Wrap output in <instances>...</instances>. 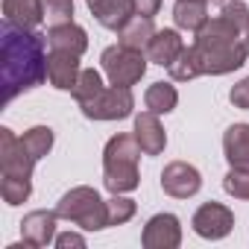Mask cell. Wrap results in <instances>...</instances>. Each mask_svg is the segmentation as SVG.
Here are the masks:
<instances>
[{
	"label": "cell",
	"mask_w": 249,
	"mask_h": 249,
	"mask_svg": "<svg viewBox=\"0 0 249 249\" xmlns=\"http://www.w3.org/2000/svg\"><path fill=\"white\" fill-rule=\"evenodd\" d=\"M223 191L234 199H246L249 202V170H237V167H229L226 179H223Z\"/></svg>",
	"instance_id": "29"
},
{
	"label": "cell",
	"mask_w": 249,
	"mask_h": 249,
	"mask_svg": "<svg viewBox=\"0 0 249 249\" xmlns=\"http://www.w3.org/2000/svg\"><path fill=\"white\" fill-rule=\"evenodd\" d=\"M56 214L85 231H100L108 229V211H106V199L88 188V185H76L68 194H62V199L56 202Z\"/></svg>",
	"instance_id": "4"
},
{
	"label": "cell",
	"mask_w": 249,
	"mask_h": 249,
	"mask_svg": "<svg viewBox=\"0 0 249 249\" xmlns=\"http://www.w3.org/2000/svg\"><path fill=\"white\" fill-rule=\"evenodd\" d=\"M156 36V27H153V18H141V15H132L126 24L117 30V44L123 47H132V50H144L147 53V44L150 38Z\"/></svg>",
	"instance_id": "19"
},
{
	"label": "cell",
	"mask_w": 249,
	"mask_h": 249,
	"mask_svg": "<svg viewBox=\"0 0 249 249\" xmlns=\"http://www.w3.org/2000/svg\"><path fill=\"white\" fill-rule=\"evenodd\" d=\"M167 73L173 82H188V79H196L202 76V65H199V56L194 47H185L170 65H167Z\"/></svg>",
	"instance_id": "22"
},
{
	"label": "cell",
	"mask_w": 249,
	"mask_h": 249,
	"mask_svg": "<svg viewBox=\"0 0 249 249\" xmlns=\"http://www.w3.org/2000/svg\"><path fill=\"white\" fill-rule=\"evenodd\" d=\"M182 50H185V41H182L179 30H156V36H153L150 44H147V59H150L153 65L167 68Z\"/></svg>",
	"instance_id": "16"
},
{
	"label": "cell",
	"mask_w": 249,
	"mask_h": 249,
	"mask_svg": "<svg viewBox=\"0 0 249 249\" xmlns=\"http://www.w3.org/2000/svg\"><path fill=\"white\" fill-rule=\"evenodd\" d=\"M21 141H24L27 153H30L36 161H41V159L53 150L56 135H53V129H50V126H33V129H27V132L21 135Z\"/></svg>",
	"instance_id": "23"
},
{
	"label": "cell",
	"mask_w": 249,
	"mask_h": 249,
	"mask_svg": "<svg viewBox=\"0 0 249 249\" xmlns=\"http://www.w3.org/2000/svg\"><path fill=\"white\" fill-rule=\"evenodd\" d=\"M141 144L135 135L120 132L111 135L106 150H103V185L111 194H129L141 185L138 176V159H141Z\"/></svg>",
	"instance_id": "3"
},
{
	"label": "cell",
	"mask_w": 249,
	"mask_h": 249,
	"mask_svg": "<svg viewBox=\"0 0 249 249\" xmlns=\"http://www.w3.org/2000/svg\"><path fill=\"white\" fill-rule=\"evenodd\" d=\"M44 21H47V27L71 24L73 21V0H44Z\"/></svg>",
	"instance_id": "28"
},
{
	"label": "cell",
	"mask_w": 249,
	"mask_h": 249,
	"mask_svg": "<svg viewBox=\"0 0 249 249\" xmlns=\"http://www.w3.org/2000/svg\"><path fill=\"white\" fill-rule=\"evenodd\" d=\"M202 188V173L188 161H170L161 170V191L173 199H191Z\"/></svg>",
	"instance_id": "9"
},
{
	"label": "cell",
	"mask_w": 249,
	"mask_h": 249,
	"mask_svg": "<svg viewBox=\"0 0 249 249\" xmlns=\"http://www.w3.org/2000/svg\"><path fill=\"white\" fill-rule=\"evenodd\" d=\"M229 100H231V106H234V108H243V111H249V76H243L237 85H231V91H229Z\"/></svg>",
	"instance_id": "30"
},
{
	"label": "cell",
	"mask_w": 249,
	"mask_h": 249,
	"mask_svg": "<svg viewBox=\"0 0 249 249\" xmlns=\"http://www.w3.org/2000/svg\"><path fill=\"white\" fill-rule=\"evenodd\" d=\"M223 156L229 167L249 170V123H231L223 132Z\"/></svg>",
	"instance_id": "15"
},
{
	"label": "cell",
	"mask_w": 249,
	"mask_h": 249,
	"mask_svg": "<svg viewBox=\"0 0 249 249\" xmlns=\"http://www.w3.org/2000/svg\"><path fill=\"white\" fill-rule=\"evenodd\" d=\"M47 36L3 21L0 33V62H3V100L12 103L18 94L47 79Z\"/></svg>",
	"instance_id": "1"
},
{
	"label": "cell",
	"mask_w": 249,
	"mask_h": 249,
	"mask_svg": "<svg viewBox=\"0 0 249 249\" xmlns=\"http://www.w3.org/2000/svg\"><path fill=\"white\" fill-rule=\"evenodd\" d=\"M79 108L88 120H123L132 114L135 97H132V88L126 85H106L94 100L82 103Z\"/></svg>",
	"instance_id": "6"
},
{
	"label": "cell",
	"mask_w": 249,
	"mask_h": 249,
	"mask_svg": "<svg viewBox=\"0 0 249 249\" xmlns=\"http://www.w3.org/2000/svg\"><path fill=\"white\" fill-rule=\"evenodd\" d=\"M33 194V179H18V176H3L0 182V196L6 205H21Z\"/></svg>",
	"instance_id": "25"
},
{
	"label": "cell",
	"mask_w": 249,
	"mask_h": 249,
	"mask_svg": "<svg viewBox=\"0 0 249 249\" xmlns=\"http://www.w3.org/2000/svg\"><path fill=\"white\" fill-rule=\"evenodd\" d=\"M243 36H246V38H243V41H246V50H249V30H246V33H243Z\"/></svg>",
	"instance_id": "33"
},
{
	"label": "cell",
	"mask_w": 249,
	"mask_h": 249,
	"mask_svg": "<svg viewBox=\"0 0 249 249\" xmlns=\"http://www.w3.org/2000/svg\"><path fill=\"white\" fill-rule=\"evenodd\" d=\"M56 220H59L56 211H47V208L30 211L21 220V237H24V243L33 246V249H41V246L53 243L56 240Z\"/></svg>",
	"instance_id": "11"
},
{
	"label": "cell",
	"mask_w": 249,
	"mask_h": 249,
	"mask_svg": "<svg viewBox=\"0 0 249 249\" xmlns=\"http://www.w3.org/2000/svg\"><path fill=\"white\" fill-rule=\"evenodd\" d=\"M47 47L50 50H68V53H76L82 56L88 50V33L79 27V24H59V27H50L47 30Z\"/></svg>",
	"instance_id": "18"
},
{
	"label": "cell",
	"mask_w": 249,
	"mask_h": 249,
	"mask_svg": "<svg viewBox=\"0 0 249 249\" xmlns=\"http://www.w3.org/2000/svg\"><path fill=\"white\" fill-rule=\"evenodd\" d=\"M103 88H106V85H103V73L94 71V68H82V73H79V79H76V85H73L71 94H73V100L82 106V103L94 100Z\"/></svg>",
	"instance_id": "24"
},
{
	"label": "cell",
	"mask_w": 249,
	"mask_h": 249,
	"mask_svg": "<svg viewBox=\"0 0 249 249\" xmlns=\"http://www.w3.org/2000/svg\"><path fill=\"white\" fill-rule=\"evenodd\" d=\"M85 3H88L91 15L97 18V24L106 30H114V33L135 15L132 0H85Z\"/></svg>",
	"instance_id": "14"
},
{
	"label": "cell",
	"mask_w": 249,
	"mask_h": 249,
	"mask_svg": "<svg viewBox=\"0 0 249 249\" xmlns=\"http://www.w3.org/2000/svg\"><path fill=\"white\" fill-rule=\"evenodd\" d=\"M56 246L59 249H68V246H85V237L82 234H76V231H65V234H56Z\"/></svg>",
	"instance_id": "32"
},
{
	"label": "cell",
	"mask_w": 249,
	"mask_h": 249,
	"mask_svg": "<svg viewBox=\"0 0 249 249\" xmlns=\"http://www.w3.org/2000/svg\"><path fill=\"white\" fill-rule=\"evenodd\" d=\"M194 36H196L194 38V50L199 56L202 73H208V76H226V73L243 68V62L249 56L246 41L220 15L217 18H208L205 27L196 30Z\"/></svg>",
	"instance_id": "2"
},
{
	"label": "cell",
	"mask_w": 249,
	"mask_h": 249,
	"mask_svg": "<svg viewBox=\"0 0 249 249\" xmlns=\"http://www.w3.org/2000/svg\"><path fill=\"white\" fill-rule=\"evenodd\" d=\"M202 3H208V0H202Z\"/></svg>",
	"instance_id": "34"
},
{
	"label": "cell",
	"mask_w": 249,
	"mask_h": 249,
	"mask_svg": "<svg viewBox=\"0 0 249 249\" xmlns=\"http://www.w3.org/2000/svg\"><path fill=\"white\" fill-rule=\"evenodd\" d=\"M194 231L205 240H223L231 229H234V214L229 205L223 202H202L196 211H194V220H191Z\"/></svg>",
	"instance_id": "8"
},
{
	"label": "cell",
	"mask_w": 249,
	"mask_h": 249,
	"mask_svg": "<svg viewBox=\"0 0 249 249\" xmlns=\"http://www.w3.org/2000/svg\"><path fill=\"white\" fill-rule=\"evenodd\" d=\"M132 135H135V141L141 144L144 156H161L164 147H167V132H164V126H161L159 114L150 111V108L135 117V132H132Z\"/></svg>",
	"instance_id": "13"
},
{
	"label": "cell",
	"mask_w": 249,
	"mask_h": 249,
	"mask_svg": "<svg viewBox=\"0 0 249 249\" xmlns=\"http://www.w3.org/2000/svg\"><path fill=\"white\" fill-rule=\"evenodd\" d=\"M33 167H36V159L27 153L24 141L9 126H3L0 129V173L18 176V179H33Z\"/></svg>",
	"instance_id": "7"
},
{
	"label": "cell",
	"mask_w": 249,
	"mask_h": 249,
	"mask_svg": "<svg viewBox=\"0 0 249 249\" xmlns=\"http://www.w3.org/2000/svg\"><path fill=\"white\" fill-rule=\"evenodd\" d=\"M132 9L141 18H156L159 9H161V0H132Z\"/></svg>",
	"instance_id": "31"
},
{
	"label": "cell",
	"mask_w": 249,
	"mask_h": 249,
	"mask_svg": "<svg viewBox=\"0 0 249 249\" xmlns=\"http://www.w3.org/2000/svg\"><path fill=\"white\" fill-rule=\"evenodd\" d=\"M79 73H82V65H79L76 53H68V50H50L47 53V79L53 88L73 91Z\"/></svg>",
	"instance_id": "12"
},
{
	"label": "cell",
	"mask_w": 249,
	"mask_h": 249,
	"mask_svg": "<svg viewBox=\"0 0 249 249\" xmlns=\"http://www.w3.org/2000/svg\"><path fill=\"white\" fill-rule=\"evenodd\" d=\"M106 211H108V226H123L135 217L138 205L135 199L123 196V194H111V199H106Z\"/></svg>",
	"instance_id": "26"
},
{
	"label": "cell",
	"mask_w": 249,
	"mask_h": 249,
	"mask_svg": "<svg viewBox=\"0 0 249 249\" xmlns=\"http://www.w3.org/2000/svg\"><path fill=\"white\" fill-rule=\"evenodd\" d=\"M3 21L36 30L44 21V0H3Z\"/></svg>",
	"instance_id": "17"
},
{
	"label": "cell",
	"mask_w": 249,
	"mask_h": 249,
	"mask_svg": "<svg viewBox=\"0 0 249 249\" xmlns=\"http://www.w3.org/2000/svg\"><path fill=\"white\" fill-rule=\"evenodd\" d=\"M220 18H223L226 24H231L240 36L249 30V6L240 3V0H226L223 9H220Z\"/></svg>",
	"instance_id": "27"
},
{
	"label": "cell",
	"mask_w": 249,
	"mask_h": 249,
	"mask_svg": "<svg viewBox=\"0 0 249 249\" xmlns=\"http://www.w3.org/2000/svg\"><path fill=\"white\" fill-rule=\"evenodd\" d=\"M141 243H144V249H176L182 243L179 217L170 214V211H161V214L150 217L144 231H141Z\"/></svg>",
	"instance_id": "10"
},
{
	"label": "cell",
	"mask_w": 249,
	"mask_h": 249,
	"mask_svg": "<svg viewBox=\"0 0 249 249\" xmlns=\"http://www.w3.org/2000/svg\"><path fill=\"white\" fill-rule=\"evenodd\" d=\"M147 53L144 50H132V47H123V44H114V47H106L103 56H100V65H103V73L108 76L111 85H138L147 73Z\"/></svg>",
	"instance_id": "5"
},
{
	"label": "cell",
	"mask_w": 249,
	"mask_h": 249,
	"mask_svg": "<svg viewBox=\"0 0 249 249\" xmlns=\"http://www.w3.org/2000/svg\"><path fill=\"white\" fill-rule=\"evenodd\" d=\"M176 103H179V91L170 82H153L144 94V106L156 114H170L176 108Z\"/></svg>",
	"instance_id": "21"
},
{
	"label": "cell",
	"mask_w": 249,
	"mask_h": 249,
	"mask_svg": "<svg viewBox=\"0 0 249 249\" xmlns=\"http://www.w3.org/2000/svg\"><path fill=\"white\" fill-rule=\"evenodd\" d=\"M205 21H208V3H202V0H176V6H173L176 30L196 33L205 27Z\"/></svg>",
	"instance_id": "20"
}]
</instances>
